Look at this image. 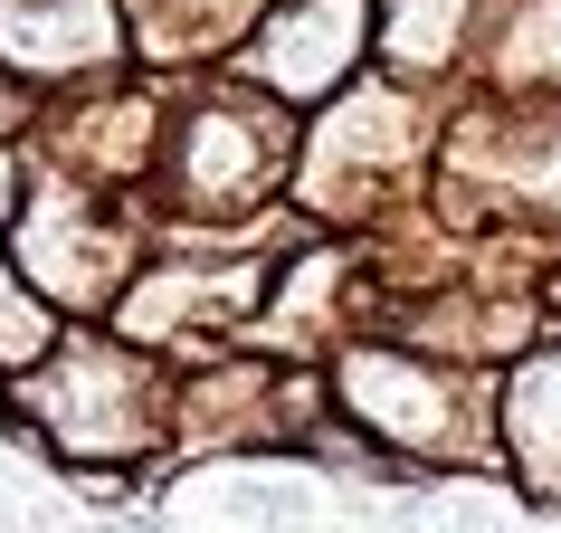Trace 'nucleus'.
Listing matches in <instances>:
<instances>
[{"mask_svg":"<svg viewBox=\"0 0 561 533\" xmlns=\"http://www.w3.org/2000/svg\"><path fill=\"white\" fill-rule=\"evenodd\" d=\"M10 209H20V172H10V162H0V219H10Z\"/></svg>","mask_w":561,"mask_h":533,"instance_id":"obj_3","label":"nucleus"},{"mask_svg":"<svg viewBox=\"0 0 561 533\" xmlns=\"http://www.w3.org/2000/svg\"><path fill=\"white\" fill-rule=\"evenodd\" d=\"M276 152H286V134H276L266 105H209V115L181 124V172L172 181H181L191 209H238L276 172Z\"/></svg>","mask_w":561,"mask_h":533,"instance_id":"obj_1","label":"nucleus"},{"mask_svg":"<svg viewBox=\"0 0 561 533\" xmlns=\"http://www.w3.org/2000/svg\"><path fill=\"white\" fill-rule=\"evenodd\" d=\"M353 400L371 419L390 410V439H428V447H447V382L438 372H419V362H400V353H362L353 362Z\"/></svg>","mask_w":561,"mask_h":533,"instance_id":"obj_2","label":"nucleus"}]
</instances>
